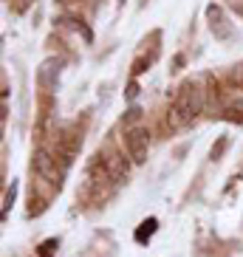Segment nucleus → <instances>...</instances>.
<instances>
[{"mask_svg": "<svg viewBox=\"0 0 243 257\" xmlns=\"http://www.w3.org/2000/svg\"><path fill=\"white\" fill-rule=\"evenodd\" d=\"M37 76H40V85H43V88H54L57 76H60V62H57V60H46Z\"/></svg>", "mask_w": 243, "mask_h": 257, "instance_id": "423d86ee", "label": "nucleus"}, {"mask_svg": "<svg viewBox=\"0 0 243 257\" xmlns=\"http://www.w3.org/2000/svg\"><path fill=\"white\" fill-rule=\"evenodd\" d=\"M60 3H74V0H60Z\"/></svg>", "mask_w": 243, "mask_h": 257, "instance_id": "ddd939ff", "label": "nucleus"}, {"mask_svg": "<svg viewBox=\"0 0 243 257\" xmlns=\"http://www.w3.org/2000/svg\"><path fill=\"white\" fill-rule=\"evenodd\" d=\"M125 147H128L130 159L136 161V164H145L147 150H150V133H147V127H130L125 133Z\"/></svg>", "mask_w": 243, "mask_h": 257, "instance_id": "f03ea898", "label": "nucleus"}, {"mask_svg": "<svg viewBox=\"0 0 243 257\" xmlns=\"http://www.w3.org/2000/svg\"><path fill=\"white\" fill-rule=\"evenodd\" d=\"M226 139H220V142L218 144H215V147H212V153H209V159H212V161H218L220 159V156H223V150H226Z\"/></svg>", "mask_w": 243, "mask_h": 257, "instance_id": "9b49d317", "label": "nucleus"}, {"mask_svg": "<svg viewBox=\"0 0 243 257\" xmlns=\"http://www.w3.org/2000/svg\"><path fill=\"white\" fill-rule=\"evenodd\" d=\"M204 110V93L198 91L195 82H184L175 93V102L173 107L167 110V124L173 130L178 127H187L190 121L198 119V113Z\"/></svg>", "mask_w": 243, "mask_h": 257, "instance_id": "f257e3e1", "label": "nucleus"}, {"mask_svg": "<svg viewBox=\"0 0 243 257\" xmlns=\"http://www.w3.org/2000/svg\"><path fill=\"white\" fill-rule=\"evenodd\" d=\"M102 159V164H105L107 175L113 178V184L125 181L128 178V161L122 159V156H116V153H107V156H99Z\"/></svg>", "mask_w": 243, "mask_h": 257, "instance_id": "39448f33", "label": "nucleus"}, {"mask_svg": "<svg viewBox=\"0 0 243 257\" xmlns=\"http://www.w3.org/2000/svg\"><path fill=\"white\" fill-rule=\"evenodd\" d=\"M206 20H209V31H212L218 40L232 37V26L226 23V17H223L220 6H206Z\"/></svg>", "mask_w": 243, "mask_h": 257, "instance_id": "20e7f679", "label": "nucleus"}, {"mask_svg": "<svg viewBox=\"0 0 243 257\" xmlns=\"http://www.w3.org/2000/svg\"><path fill=\"white\" fill-rule=\"evenodd\" d=\"M54 249H57V240H46L43 246H40V257H54Z\"/></svg>", "mask_w": 243, "mask_h": 257, "instance_id": "9d476101", "label": "nucleus"}, {"mask_svg": "<svg viewBox=\"0 0 243 257\" xmlns=\"http://www.w3.org/2000/svg\"><path fill=\"white\" fill-rule=\"evenodd\" d=\"M15 198H17V181H12L6 187V198H3V220L9 218V209H12V204H15Z\"/></svg>", "mask_w": 243, "mask_h": 257, "instance_id": "1a4fd4ad", "label": "nucleus"}, {"mask_svg": "<svg viewBox=\"0 0 243 257\" xmlns=\"http://www.w3.org/2000/svg\"><path fill=\"white\" fill-rule=\"evenodd\" d=\"M136 93H139V85L133 82V85H130V88H128V99H133V96H136Z\"/></svg>", "mask_w": 243, "mask_h": 257, "instance_id": "f8f14e48", "label": "nucleus"}, {"mask_svg": "<svg viewBox=\"0 0 243 257\" xmlns=\"http://www.w3.org/2000/svg\"><path fill=\"white\" fill-rule=\"evenodd\" d=\"M156 226H159V220H156V218L142 220V223H139V229H136V240L139 243H147L153 237V232H156Z\"/></svg>", "mask_w": 243, "mask_h": 257, "instance_id": "6e6552de", "label": "nucleus"}, {"mask_svg": "<svg viewBox=\"0 0 243 257\" xmlns=\"http://www.w3.org/2000/svg\"><path fill=\"white\" fill-rule=\"evenodd\" d=\"M34 170H37L40 178H46L48 184H54V187H60L62 184V170L57 167V159H54L48 150L34 153Z\"/></svg>", "mask_w": 243, "mask_h": 257, "instance_id": "7ed1b4c3", "label": "nucleus"}, {"mask_svg": "<svg viewBox=\"0 0 243 257\" xmlns=\"http://www.w3.org/2000/svg\"><path fill=\"white\" fill-rule=\"evenodd\" d=\"M223 119L243 124V99H235V102H229V105L223 107Z\"/></svg>", "mask_w": 243, "mask_h": 257, "instance_id": "0eeeda50", "label": "nucleus"}]
</instances>
